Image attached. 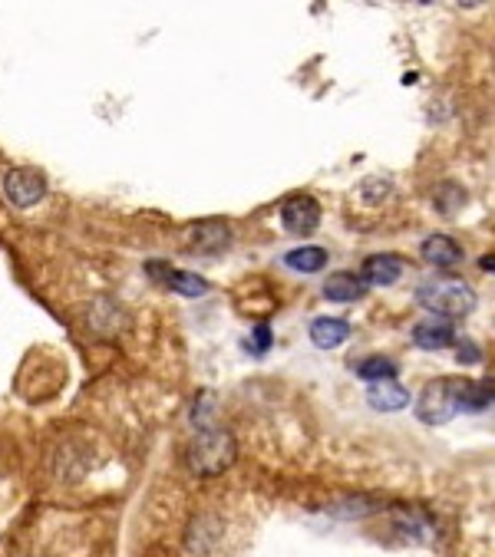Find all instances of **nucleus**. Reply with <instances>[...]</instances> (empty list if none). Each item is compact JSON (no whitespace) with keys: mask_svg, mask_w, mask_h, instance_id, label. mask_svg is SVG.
Returning <instances> with one entry per match:
<instances>
[{"mask_svg":"<svg viewBox=\"0 0 495 557\" xmlns=\"http://www.w3.org/2000/svg\"><path fill=\"white\" fill-rule=\"evenodd\" d=\"M420 254H423L426 264L439 267V271H446V267H456L462 261V248L449 235H429L423 241Z\"/></svg>","mask_w":495,"mask_h":557,"instance_id":"nucleus-9","label":"nucleus"},{"mask_svg":"<svg viewBox=\"0 0 495 557\" xmlns=\"http://www.w3.org/2000/svg\"><path fill=\"white\" fill-rule=\"evenodd\" d=\"M357 376L360 380H367L370 386L373 383H387L396 376V363L390 360V356H367V360L357 363Z\"/></svg>","mask_w":495,"mask_h":557,"instance_id":"nucleus-14","label":"nucleus"},{"mask_svg":"<svg viewBox=\"0 0 495 557\" xmlns=\"http://www.w3.org/2000/svg\"><path fill=\"white\" fill-rule=\"evenodd\" d=\"M416 304L433 310L436 317H466L476 307V291L462 281V277H449V274H433L420 281L416 287Z\"/></svg>","mask_w":495,"mask_h":557,"instance_id":"nucleus-1","label":"nucleus"},{"mask_svg":"<svg viewBox=\"0 0 495 557\" xmlns=\"http://www.w3.org/2000/svg\"><path fill=\"white\" fill-rule=\"evenodd\" d=\"M453 340H456V330L446 317H429L413 327V343L420 350H443Z\"/></svg>","mask_w":495,"mask_h":557,"instance_id":"nucleus-7","label":"nucleus"},{"mask_svg":"<svg viewBox=\"0 0 495 557\" xmlns=\"http://www.w3.org/2000/svg\"><path fill=\"white\" fill-rule=\"evenodd\" d=\"M462 389L466 380H429L416 396V416L426 426H446L462 412Z\"/></svg>","mask_w":495,"mask_h":557,"instance_id":"nucleus-3","label":"nucleus"},{"mask_svg":"<svg viewBox=\"0 0 495 557\" xmlns=\"http://www.w3.org/2000/svg\"><path fill=\"white\" fill-rule=\"evenodd\" d=\"M235 462V439L222 426H202L189 449V465L195 475H222Z\"/></svg>","mask_w":495,"mask_h":557,"instance_id":"nucleus-2","label":"nucleus"},{"mask_svg":"<svg viewBox=\"0 0 495 557\" xmlns=\"http://www.w3.org/2000/svg\"><path fill=\"white\" fill-rule=\"evenodd\" d=\"M255 337H258V353H264V350H268V343H271L268 330H264V327H258V330H255Z\"/></svg>","mask_w":495,"mask_h":557,"instance_id":"nucleus-17","label":"nucleus"},{"mask_svg":"<svg viewBox=\"0 0 495 557\" xmlns=\"http://www.w3.org/2000/svg\"><path fill=\"white\" fill-rule=\"evenodd\" d=\"M347 337H350V323L344 317H317L311 323V340H314V347H321V350H334Z\"/></svg>","mask_w":495,"mask_h":557,"instance_id":"nucleus-11","label":"nucleus"},{"mask_svg":"<svg viewBox=\"0 0 495 557\" xmlns=\"http://www.w3.org/2000/svg\"><path fill=\"white\" fill-rule=\"evenodd\" d=\"M357 192H360V198L367 205H383L390 198V192H393V182H390V178H383V175H370V178H363Z\"/></svg>","mask_w":495,"mask_h":557,"instance_id":"nucleus-16","label":"nucleus"},{"mask_svg":"<svg viewBox=\"0 0 495 557\" xmlns=\"http://www.w3.org/2000/svg\"><path fill=\"white\" fill-rule=\"evenodd\" d=\"M4 195L17 208H30V205L43 202V195H47V182H43V175L33 172V169H14V172L4 175Z\"/></svg>","mask_w":495,"mask_h":557,"instance_id":"nucleus-5","label":"nucleus"},{"mask_svg":"<svg viewBox=\"0 0 495 557\" xmlns=\"http://www.w3.org/2000/svg\"><path fill=\"white\" fill-rule=\"evenodd\" d=\"M367 403L377 409V412H400L410 406V393L396 383V380H387V383H373L367 389Z\"/></svg>","mask_w":495,"mask_h":557,"instance_id":"nucleus-10","label":"nucleus"},{"mask_svg":"<svg viewBox=\"0 0 495 557\" xmlns=\"http://www.w3.org/2000/svg\"><path fill=\"white\" fill-rule=\"evenodd\" d=\"M284 264H288L291 271H297V274H317V271H324L327 251L317 248V244H301V248H294V251L284 254Z\"/></svg>","mask_w":495,"mask_h":557,"instance_id":"nucleus-13","label":"nucleus"},{"mask_svg":"<svg viewBox=\"0 0 495 557\" xmlns=\"http://www.w3.org/2000/svg\"><path fill=\"white\" fill-rule=\"evenodd\" d=\"M281 225L288 235L307 238L321 228V205H317L314 195H291L288 202L281 205Z\"/></svg>","mask_w":495,"mask_h":557,"instance_id":"nucleus-4","label":"nucleus"},{"mask_svg":"<svg viewBox=\"0 0 495 557\" xmlns=\"http://www.w3.org/2000/svg\"><path fill=\"white\" fill-rule=\"evenodd\" d=\"M406 261L400 254H370L360 267V277L367 281V287H393L403 277Z\"/></svg>","mask_w":495,"mask_h":557,"instance_id":"nucleus-6","label":"nucleus"},{"mask_svg":"<svg viewBox=\"0 0 495 557\" xmlns=\"http://www.w3.org/2000/svg\"><path fill=\"white\" fill-rule=\"evenodd\" d=\"M479 267H482V271H492L495 274V254H486V258L479 261Z\"/></svg>","mask_w":495,"mask_h":557,"instance_id":"nucleus-18","label":"nucleus"},{"mask_svg":"<svg viewBox=\"0 0 495 557\" xmlns=\"http://www.w3.org/2000/svg\"><path fill=\"white\" fill-rule=\"evenodd\" d=\"M192 235H195L192 251H205V254H208V251H222V248H228L231 231H228L225 221H202L198 228H192Z\"/></svg>","mask_w":495,"mask_h":557,"instance_id":"nucleus-12","label":"nucleus"},{"mask_svg":"<svg viewBox=\"0 0 495 557\" xmlns=\"http://www.w3.org/2000/svg\"><path fill=\"white\" fill-rule=\"evenodd\" d=\"M162 277H165V284L172 287L175 294H182V297H202L205 291H208V284L202 281V277L198 274H189V271H162Z\"/></svg>","mask_w":495,"mask_h":557,"instance_id":"nucleus-15","label":"nucleus"},{"mask_svg":"<svg viewBox=\"0 0 495 557\" xmlns=\"http://www.w3.org/2000/svg\"><path fill=\"white\" fill-rule=\"evenodd\" d=\"M363 294H367V281L350 271H337L324 281V297L334 300V304H354Z\"/></svg>","mask_w":495,"mask_h":557,"instance_id":"nucleus-8","label":"nucleus"}]
</instances>
